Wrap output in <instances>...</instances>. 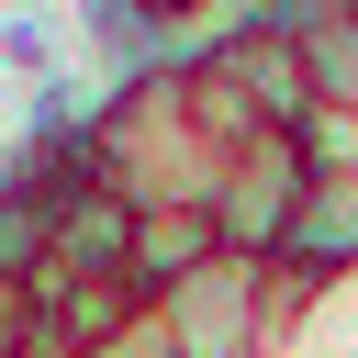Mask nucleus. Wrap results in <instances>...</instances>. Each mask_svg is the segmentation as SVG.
I'll list each match as a JSON object with an SVG mask.
<instances>
[{"label": "nucleus", "mask_w": 358, "mask_h": 358, "mask_svg": "<svg viewBox=\"0 0 358 358\" xmlns=\"http://www.w3.org/2000/svg\"><path fill=\"white\" fill-rule=\"evenodd\" d=\"M157 313V336H168V358H268L280 336H291V313H302V291H280V268H257V257H201L179 291H157L145 302Z\"/></svg>", "instance_id": "obj_1"}, {"label": "nucleus", "mask_w": 358, "mask_h": 358, "mask_svg": "<svg viewBox=\"0 0 358 358\" xmlns=\"http://www.w3.org/2000/svg\"><path fill=\"white\" fill-rule=\"evenodd\" d=\"M302 190H313V157L291 145V134H246V145H224V168H213V246L224 257H280V235H291V213H302Z\"/></svg>", "instance_id": "obj_2"}, {"label": "nucleus", "mask_w": 358, "mask_h": 358, "mask_svg": "<svg viewBox=\"0 0 358 358\" xmlns=\"http://www.w3.org/2000/svg\"><path fill=\"white\" fill-rule=\"evenodd\" d=\"M280 291H336L347 268H358V168H313V190H302V213H291V235H280Z\"/></svg>", "instance_id": "obj_3"}, {"label": "nucleus", "mask_w": 358, "mask_h": 358, "mask_svg": "<svg viewBox=\"0 0 358 358\" xmlns=\"http://www.w3.org/2000/svg\"><path fill=\"white\" fill-rule=\"evenodd\" d=\"M123 246H134V201L123 190H67L56 201V246H45V280L34 291H90V280H123ZM134 291V280H123Z\"/></svg>", "instance_id": "obj_4"}, {"label": "nucleus", "mask_w": 358, "mask_h": 358, "mask_svg": "<svg viewBox=\"0 0 358 358\" xmlns=\"http://www.w3.org/2000/svg\"><path fill=\"white\" fill-rule=\"evenodd\" d=\"M201 257H213V213H201V201H145V213H134V246H123V280H134V302H157V291H179Z\"/></svg>", "instance_id": "obj_5"}, {"label": "nucleus", "mask_w": 358, "mask_h": 358, "mask_svg": "<svg viewBox=\"0 0 358 358\" xmlns=\"http://www.w3.org/2000/svg\"><path fill=\"white\" fill-rule=\"evenodd\" d=\"M302 90H313V112H347L358 123V11L302 22Z\"/></svg>", "instance_id": "obj_6"}, {"label": "nucleus", "mask_w": 358, "mask_h": 358, "mask_svg": "<svg viewBox=\"0 0 358 358\" xmlns=\"http://www.w3.org/2000/svg\"><path fill=\"white\" fill-rule=\"evenodd\" d=\"M45 246H56V201L45 190H22L11 168H0V280H45Z\"/></svg>", "instance_id": "obj_7"}, {"label": "nucleus", "mask_w": 358, "mask_h": 358, "mask_svg": "<svg viewBox=\"0 0 358 358\" xmlns=\"http://www.w3.org/2000/svg\"><path fill=\"white\" fill-rule=\"evenodd\" d=\"M123 11H134L145 34H168V45H179V67H190V56H201V34L224 22V0H123Z\"/></svg>", "instance_id": "obj_8"}, {"label": "nucleus", "mask_w": 358, "mask_h": 358, "mask_svg": "<svg viewBox=\"0 0 358 358\" xmlns=\"http://www.w3.org/2000/svg\"><path fill=\"white\" fill-rule=\"evenodd\" d=\"M0 358H45V302L22 280H0Z\"/></svg>", "instance_id": "obj_9"}, {"label": "nucleus", "mask_w": 358, "mask_h": 358, "mask_svg": "<svg viewBox=\"0 0 358 358\" xmlns=\"http://www.w3.org/2000/svg\"><path fill=\"white\" fill-rule=\"evenodd\" d=\"M78 358H168V336H157V313H123L101 347H78Z\"/></svg>", "instance_id": "obj_10"}, {"label": "nucleus", "mask_w": 358, "mask_h": 358, "mask_svg": "<svg viewBox=\"0 0 358 358\" xmlns=\"http://www.w3.org/2000/svg\"><path fill=\"white\" fill-rule=\"evenodd\" d=\"M0 56H11V67H34V78H45V67H56V34H45V22H22V11H11V22H0Z\"/></svg>", "instance_id": "obj_11"}, {"label": "nucleus", "mask_w": 358, "mask_h": 358, "mask_svg": "<svg viewBox=\"0 0 358 358\" xmlns=\"http://www.w3.org/2000/svg\"><path fill=\"white\" fill-rule=\"evenodd\" d=\"M336 11H358V0H336Z\"/></svg>", "instance_id": "obj_12"}]
</instances>
